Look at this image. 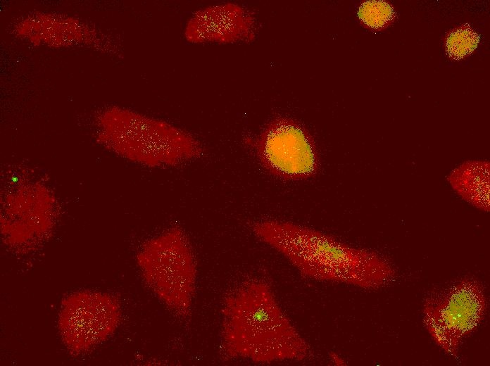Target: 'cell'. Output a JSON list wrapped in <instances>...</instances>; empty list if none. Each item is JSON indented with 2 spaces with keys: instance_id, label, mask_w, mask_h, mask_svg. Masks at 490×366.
Instances as JSON below:
<instances>
[{
  "instance_id": "6da1fadb",
  "label": "cell",
  "mask_w": 490,
  "mask_h": 366,
  "mask_svg": "<svg viewBox=\"0 0 490 366\" xmlns=\"http://www.w3.org/2000/svg\"><path fill=\"white\" fill-rule=\"evenodd\" d=\"M251 229L310 279L375 289L395 277L393 267L379 254L349 246L311 227L262 220L253 222Z\"/></svg>"
},
{
  "instance_id": "7a4b0ae2",
  "label": "cell",
  "mask_w": 490,
  "mask_h": 366,
  "mask_svg": "<svg viewBox=\"0 0 490 366\" xmlns=\"http://www.w3.org/2000/svg\"><path fill=\"white\" fill-rule=\"evenodd\" d=\"M221 351L230 359L269 363L303 360L310 347L282 310L270 286L249 279L224 298Z\"/></svg>"
},
{
  "instance_id": "3957f363",
  "label": "cell",
  "mask_w": 490,
  "mask_h": 366,
  "mask_svg": "<svg viewBox=\"0 0 490 366\" xmlns=\"http://www.w3.org/2000/svg\"><path fill=\"white\" fill-rule=\"evenodd\" d=\"M144 280L177 316L191 312L196 280V264L189 239L177 227L148 241L137 256Z\"/></svg>"
},
{
  "instance_id": "277c9868",
  "label": "cell",
  "mask_w": 490,
  "mask_h": 366,
  "mask_svg": "<svg viewBox=\"0 0 490 366\" xmlns=\"http://www.w3.org/2000/svg\"><path fill=\"white\" fill-rule=\"evenodd\" d=\"M115 149L127 157L153 165L175 166L198 157L199 143L163 122L118 112L112 120Z\"/></svg>"
},
{
  "instance_id": "5b68a950",
  "label": "cell",
  "mask_w": 490,
  "mask_h": 366,
  "mask_svg": "<svg viewBox=\"0 0 490 366\" xmlns=\"http://www.w3.org/2000/svg\"><path fill=\"white\" fill-rule=\"evenodd\" d=\"M487 308L480 283L465 279L428 297L423 305V322L436 345L457 356L464 340L480 324Z\"/></svg>"
},
{
  "instance_id": "8992f818",
  "label": "cell",
  "mask_w": 490,
  "mask_h": 366,
  "mask_svg": "<svg viewBox=\"0 0 490 366\" xmlns=\"http://www.w3.org/2000/svg\"><path fill=\"white\" fill-rule=\"evenodd\" d=\"M256 151L262 167L286 182L307 180L319 172L315 141L296 121L286 117L272 120L260 134Z\"/></svg>"
},
{
  "instance_id": "52a82bcc",
  "label": "cell",
  "mask_w": 490,
  "mask_h": 366,
  "mask_svg": "<svg viewBox=\"0 0 490 366\" xmlns=\"http://www.w3.org/2000/svg\"><path fill=\"white\" fill-rule=\"evenodd\" d=\"M120 317V304L115 297L83 291L63 301L58 325L66 346L73 352L82 353L111 336Z\"/></svg>"
},
{
  "instance_id": "ba28073f",
  "label": "cell",
  "mask_w": 490,
  "mask_h": 366,
  "mask_svg": "<svg viewBox=\"0 0 490 366\" xmlns=\"http://www.w3.org/2000/svg\"><path fill=\"white\" fill-rule=\"evenodd\" d=\"M479 36L469 25H462L448 36L446 49L453 58H461L471 53L477 46Z\"/></svg>"
},
{
  "instance_id": "9c48e42d",
  "label": "cell",
  "mask_w": 490,
  "mask_h": 366,
  "mask_svg": "<svg viewBox=\"0 0 490 366\" xmlns=\"http://www.w3.org/2000/svg\"><path fill=\"white\" fill-rule=\"evenodd\" d=\"M360 19L367 26L380 28L389 23L394 16L391 6L384 1H367L358 10Z\"/></svg>"
}]
</instances>
